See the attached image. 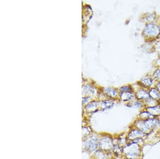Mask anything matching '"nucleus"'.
I'll return each mask as SVG.
<instances>
[{"label":"nucleus","instance_id":"obj_13","mask_svg":"<svg viewBox=\"0 0 160 159\" xmlns=\"http://www.w3.org/2000/svg\"><path fill=\"white\" fill-rule=\"evenodd\" d=\"M113 105V103L111 102L110 101H105L102 103V108L106 109V108H110Z\"/></svg>","mask_w":160,"mask_h":159},{"label":"nucleus","instance_id":"obj_2","mask_svg":"<svg viewBox=\"0 0 160 159\" xmlns=\"http://www.w3.org/2000/svg\"><path fill=\"white\" fill-rule=\"evenodd\" d=\"M123 151L127 159H138L141 153V147L139 145L130 141L124 146Z\"/></svg>","mask_w":160,"mask_h":159},{"label":"nucleus","instance_id":"obj_5","mask_svg":"<svg viewBox=\"0 0 160 159\" xmlns=\"http://www.w3.org/2000/svg\"><path fill=\"white\" fill-rule=\"evenodd\" d=\"M136 97L137 99L140 100H148L151 98L149 93H148L147 92L143 90L137 92L136 94Z\"/></svg>","mask_w":160,"mask_h":159},{"label":"nucleus","instance_id":"obj_14","mask_svg":"<svg viewBox=\"0 0 160 159\" xmlns=\"http://www.w3.org/2000/svg\"><path fill=\"white\" fill-rule=\"evenodd\" d=\"M153 76L155 79L160 80V69L157 70V71H155Z\"/></svg>","mask_w":160,"mask_h":159},{"label":"nucleus","instance_id":"obj_3","mask_svg":"<svg viewBox=\"0 0 160 159\" xmlns=\"http://www.w3.org/2000/svg\"><path fill=\"white\" fill-rule=\"evenodd\" d=\"M144 34L149 38H155L160 34V29L158 25L153 23L146 25L144 31Z\"/></svg>","mask_w":160,"mask_h":159},{"label":"nucleus","instance_id":"obj_6","mask_svg":"<svg viewBox=\"0 0 160 159\" xmlns=\"http://www.w3.org/2000/svg\"><path fill=\"white\" fill-rule=\"evenodd\" d=\"M147 111L150 113L154 117H158L160 115V106L157 105L153 107H149L147 108Z\"/></svg>","mask_w":160,"mask_h":159},{"label":"nucleus","instance_id":"obj_16","mask_svg":"<svg viewBox=\"0 0 160 159\" xmlns=\"http://www.w3.org/2000/svg\"><path fill=\"white\" fill-rule=\"evenodd\" d=\"M134 106L136 107V108H141L142 106V103L139 102V101H136L135 103V104H134Z\"/></svg>","mask_w":160,"mask_h":159},{"label":"nucleus","instance_id":"obj_17","mask_svg":"<svg viewBox=\"0 0 160 159\" xmlns=\"http://www.w3.org/2000/svg\"><path fill=\"white\" fill-rule=\"evenodd\" d=\"M157 88H158V91L160 92V82H158V86H157Z\"/></svg>","mask_w":160,"mask_h":159},{"label":"nucleus","instance_id":"obj_4","mask_svg":"<svg viewBox=\"0 0 160 159\" xmlns=\"http://www.w3.org/2000/svg\"><path fill=\"white\" fill-rule=\"evenodd\" d=\"M147 134H145L144 132L135 128L130 131L128 135V138L130 141L134 140L138 138H143Z\"/></svg>","mask_w":160,"mask_h":159},{"label":"nucleus","instance_id":"obj_11","mask_svg":"<svg viewBox=\"0 0 160 159\" xmlns=\"http://www.w3.org/2000/svg\"><path fill=\"white\" fill-rule=\"evenodd\" d=\"M105 93L108 95V96H109L110 97H117V95H118V92H117V91L114 89V88H106L105 90Z\"/></svg>","mask_w":160,"mask_h":159},{"label":"nucleus","instance_id":"obj_1","mask_svg":"<svg viewBox=\"0 0 160 159\" xmlns=\"http://www.w3.org/2000/svg\"><path fill=\"white\" fill-rule=\"evenodd\" d=\"M160 125V119L157 117H153L146 120L139 119L135 122V126L145 134H148L158 128Z\"/></svg>","mask_w":160,"mask_h":159},{"label":"nucleus","instance_id":"obj_9","mask_svg":"<svg viewBox=\"0 0 160 159\" xmlns=\"http://www.w3.org/2000/svg\"><path fill=\"white\" fill-rule=\"evenodd\" d=\"M149 94L151 99H154L155 100H158L160 98V92L155 88H152L150 90Z\"/></svg>","mask_w":160,"mask_h":159},{"label":"nucleus","instance_id":"obj_15","mask_svg":"<svg viewBox=\"0 0 160 159\" xmlns=\"http://www.w3.org/2000/svg\"><path fill=\"white\" fill-rule=\"evenodd\" d=\"M131 88L130 86H123L122 87L120 88V91L121 92H124L131 91Z\"/></svg>","mask_w":160,"mask_h":159},{"label":"nucleus","instance_id":"obj_7","mask_svg":"<svg viewBox=\"0 0 160 159\" xmlns=\"http://www.w3.org/2000/svg\"><path fill=\"white\" fill-rule=\"evenodd\" d=\"M120 98L124 101H128L133 99L134 95L131 91L124 92L121 94Z\"/></svg>","mask_w":160,"mask_h":159},{"label":"nucleus","instance_id":"obj_18","mask_svg":"<svg viewBox=\"0 0 160 159\" xmlns=\"http://www.w3.org/2000/svg\"></svg>","mask_w":160,"mask_h":159},{"label":"nucleus","instance_id":"obj_8","mask_svg":"<svg viewBox=\"0 0 160 159\" xmlns=\"http://www.w3.org/2000/svg\"><path fill=\"white\" fill-rule=\"evenodd\" d=\"M98 139L96 137H93L88 141V147L91 151L96 150L98 147Z\"/></svg>","mask_w":160,"mask_h":159},{"label":"nucleus","instance_id":"obj_12","mask_svg":"<svg viewBox=\"0 0 160 159\" xmlns=\"http://www.w3.org/2000/svg\"><path fill=\"white\" fill-rule=\"evenodd\" d=\"M142 82L145 86L150 87L153 84V81L150 77H144L142 79Z\"/></svg>","mask_w":160,"mask_h":159},{"label":"nucleus","instance_id":"obj_10","mask_svg":"<svg viewBox=\"0 0 160 159\" xmlns=\"http://www.w3.org/2000/svg\"><path fill=\"white\" fill-rule=\"evenodd\" d=\"M139 117H140V119L142 120H146L148 119H151V118H153L154 117L150 113L148 112V111H143L140 113L139 114Z\"/></svg>","mask_w":160,"mask_h":159}]
</instances>
